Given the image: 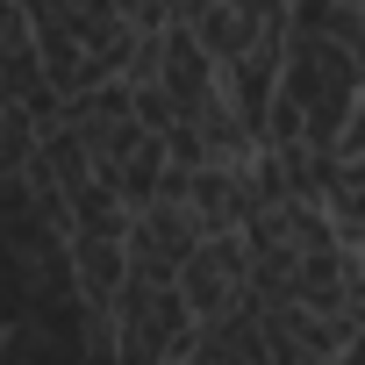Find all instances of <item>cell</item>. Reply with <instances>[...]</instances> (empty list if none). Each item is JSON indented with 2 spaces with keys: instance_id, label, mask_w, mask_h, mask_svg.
Returning <instances> with one entry per match:
<instances>
[{
  "instance_id": "6da1fadb",
  "label": "cell",
  "mask_w": 365,
  "mask_h": 365,
  "mask_svg": "<svg viewBox=\"0 0 365 365\" xmlns=\"http://www.w3.org/2000/svg\"><path fill=\"white\" fill-rule=\"evenodd\" d=\"M244 287H251V244L237 230H208L179 265V294H187L194 315H230V301Z\"/></svg>"
}]
</instances>
